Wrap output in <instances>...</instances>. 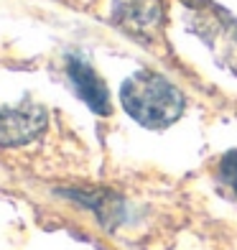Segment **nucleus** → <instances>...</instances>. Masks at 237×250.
<instances>
[{"label":"nucleus","mask_w":237,"mask_h":250,"mask_svg":"<svg viewBox=\"0 0 237 250\" xmlns=\"http://www.w3.org/2000/svg\"><path fill=\"white\" fill-rule=\"evenodd\" d=\"M219 176L227 181L232 189H237V151H230L219 164Z\"/></svg>","instance_id":"39448f33"},{"label":"nucleus","mask_w":237,"mask_h":250,"mask_svg":"<svg viewBox=\"0 0 237 250\" xmlns=\"http://www.w3.org/2000/svg\"><path fill=\"white\" fill-rule=\"evenodd\" d=\"M112 18L120 28L135 36H148L161 26V0H115Z\"/></svg>","instance_id":"7ed1b4c3"},{"label":"nucleus","mask_w":237,"mask_h":250,"mask_svg":"<svg viewBox=\"0 0 237 250\" xmlns=\"http://www.w3.org/2000/svg\"><path fill=\"white\" fill-rule=\"evenodd\" d=\"M46 130V112L43 107L23 102L18 107L0 105V146L3 148H16L36 141Z\"/></svg>","instance_id":"f03ea898"},{"label":"nucleus","mask_w":237,"mask_h":250,"mask_svg":"<svg viewBox=\"0 0 237 250\" xmlns=\"http://www.w3.org/2000/svg\"><path fill=\"white\" fill-rule=\"evenodd\" d=\"M125 112L145 128H166L184 112V95L168 79L153 72L133 74L120 89Z\"/></svg>","instance_id":"f257e3e1"},{"label":"nucleus","mask_w":237,"mask_h":250,"mask_svg":"<svg viewBox=\"0 0 237 250\" xmlns=\"http://www.w3.org/2000/svg\"><path fill=\"white\" fill-rule=\"evenodd\" d=\"M66 74H69L72 84L77 89V95L82 97L95 112L107 115V112H110L107 87L102 84V79L95 74L92 66H89L87 62H82V59H77V56H72V59L66 62Z\"/></svg>","instance_id":"20e7f679"}]
</instances>
